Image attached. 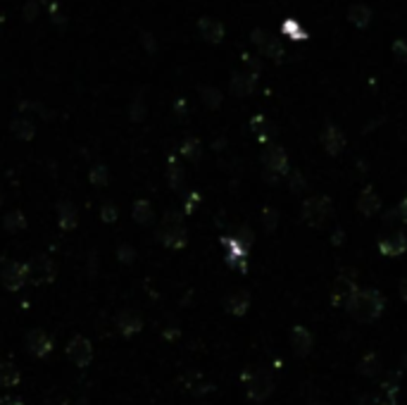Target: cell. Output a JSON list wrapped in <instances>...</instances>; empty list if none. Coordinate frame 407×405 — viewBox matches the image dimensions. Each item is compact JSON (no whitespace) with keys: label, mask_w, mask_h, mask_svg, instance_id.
Instances as JSON below:
<instances>
[{"label":"cell","mask_w":407,"mask_h":405,"mask_svg":"<svg viewBox=\"0 0 407 405\" xmlns=\"http://www.w3.org/2000/svg\"><path fill=\"white\" fill-rule=\"evenodd\" d=\"M384 308H386V301L377 289H358L353 294V298L346 303L348 315L362 324L379 320V317L384 315Z\"/></svg>","instance_id":"obj_1"},{"label":"cell","mask_w":407,"mask_h":405,"mask_svg":"<svg viewBox=\"0 0 407 405\" xmlns=\"http://www.w3.org/2000/svg\"><path fill=\"white\" fill-rule=\"evenodd\" d=\"M331 213H334V205H331L327 196H310L300 208V215H303L308 227H324L329 222Z\"/></svg>","instance_id":"obj_2"},{"label":"cell","mask_w":407,"mask_h":405,"mask_svg":"<svg viewBox=\"0 0 407 405\" xmlns=\"http://www.w3.org/2000/svg\"><path fill=\"white\" fill-rule=\"evenodd\" d=\"M158 239L165 243L167 248H184L186 246V227L177 215H167L165 222L158 229Z\"/></svg>","instance_id":"obj_3"},{"label":"cell","mask_w":407,"mask_h":405,"mask_svg":"<svg viewBox=\"0 0 407 405\" xmlns=\"http://www.w3.org/2000/svg\"><path fill=\"white\" fill-rule=\"evenodd\" d=\"M246 391H248V398L253 403H262L267 401L269 396H272L274 391V379L269 372L265 370H255L250 372V375L246 377Z\"/></svg>","instance_id":"obj_4"},{"label":"cell","mask_w":407,"mask_h":405,"mask_svg":"<svg viewBox=\"0 0 407 405\" xmlns=\"http://www.w3.org/2000/svg\"><path fill=\"white\" fill-rule=\"evenodd\" d=\"M262 160H265V174L269 182H279L284 174H288V155L284 148H269Z\"/></svg>","instance_id":"obj_5"},{"label":"cell","mask_w":407,"mask_h":405,"mask_svg":"<svg viewBox=\"0 0 407 405\" xmlns=\"http://www.w3.org/2000/svg\"><path fill=\"white\" fill-rule=\"evenodd\" d=\"M358 291V284H355V274L341 272L334 282V289H331V303L338 305V308H346V303L353 298V294Z\"/></svg>","instance_id":"obj_6"},{"label":"cell","mask_w":407,"mask_h":405,"mask_svg":"<svg viewBox=\"0 0 407 405\" xmlns=\"http://www.w3.org/2000/svg\"><path fill=\"white\" fill-rule=\"evenodd\" d=\"M29 279V267L24 263H8L0 272V282L8 291H20Z\"/></svg>","instance_id":"obj_7"},{"label":"cell","mask_w":407,"mask_h":405,"mask_svg":"<svg viewBox=\"0 0 407 405\" xmlns=\"http://www.w3.org/2000/svg\"><path fill=\"white\" fill-rule=\"evenodd\" d=\"M67 355H70V360L74 365L79 367H86L93 360V346L89 339H84V336H74L70 341V346H67Z\"/></svg>","instance_id":"obj_8"},{"label":"cell","mask_w":407,"mask_h":405,"mask_svg":"<svg viewBox=\"0 0 407 405\" xmlns=\"http://www.w3.org/2000/svg\"><path fill=\"white\" fill-rule=\"evenodd\" d=\"M405 251H407V232H400V229L379 241V253L386 255V258H398Z\"/></svg>","instance_id":"obj_9"},{"label":"cell","mask_w":407,"mask_h":405,"mask_svg":"<svg viewBox=\"0 0 407 405\" xmlns=\"http://www.w3.org/2000/svg\"><path fill=\"white\" fill-rule=\"evenodd\" d=\"M27 351L36 358H46V355L53 351V339L41 332V329H34V332L27 334Z\"/></svg>","instance_id":"obj_10"},{"label":"cell","mask_w":407,"mask_h":405,"mask_svg":"<svg viewBox=\"0 0 407 405\" xmlns=\"http://www.w3.org/2000/svg\"><path fill=\"white\" fill-rule=\"evenodd\" d=\"M291 346H293V353L300 355V358H305V355L312 353V346H315V339H312L310 329L305 327H293L291 332Z\"/></svg>","instance_id":"obj_11"},{"label":"cell","mask_w":407,"mask_h":405,"mask_svg":"<svg viewBox=\"0 0 407 405\" xmlns=\"http://www.w3.org/2000/svg\"><path fill=\"white\" fill-rule=\"evenodd\" d=\"M358 213H360L362 217H374V215L381 213V198H379V193L372 189V186H367V189L360 193V198H358Z\"/></svg>","instance_id":"obj_12"},{"label":"cell","mask_w":407,"mask_h":405,"mask_svg":"<svg viewBox=\"0 0 407 405\" xmlns=\"http://www.w3.org/2000/svg\"><path fill=\"white\" fill-rule=\"evenodd\" d=\"M322 146L329 155H338L343 148H346V136H343V132L338 127L329 124V127L322 132Z\"/></svg>","instance_id":"obj_13"},{"label":"cell","mask_w":407,"mask_h":405,"mask_svg":"<svg viewBox=\"0 0 407 405\" xmlns=\"http://www.w3.org/2000/svg\"><path fill=\"white\" fill-rule=\"evenodd\" d=\"M29 267V277H34V282H50L55 277V265L48 258H34Z\"/></svg>","instance_id":"obj_14"},{"label":"cell","mask_w":407,"mask_h":405,"mask_svg":"<svg viewBox=\"0 0 407 405\" xmlns=\"http://www.w3.org/2000/svg\"><path fill=\"white\" fill-rule=\"evenodd\" d=\"M224 308H227V313H231V315H246L250 308V296L246 291H234V294L227 296Z\"/></svg>","instance_id":"obj_15"},{"label":"cell","mask_w":407,"mask_h":405,"mask_svg":"<svg viewBox=\"0 0 407 405\" xmlns=\"http://www.w3.org/2000/svg\"><path fill=\"white\" fill-rule=\"evenodd\" d=\"M141 329V317L134 315L131 310H122L120 315H117V332L122 336H131L136 334Z\"/></svg>","instance_id":"obj_16"},{"label":"cell","mask_w":407,"mask_h":405,"mask_svg":"<svg viewBox=\"0 0 407 405\" xmlns=\"http://www.w3.org/2000/svg\"><path fill=\"white\" fill-rule=\"evenodd\" d=\"M198 29L208 41H222L224 39V27L217 20H212V17H200Z\"/></svg>","instance_id":"obj_17"},{"label":"cell","mask_w":407,"mask_h":405,"mask_svg":"<svg viewBox=\"0 0 407 405\" xmlns=\"http://www.w3.org/2000/svg\"><path fill=\"white\" fill-rule=\"evenodd\" d=\"M381 372V360L377 353H367L358 365V375L362 377H377Z\"/></svg>","instance_id":"obj_18"},{"label":"cell","mask_w":407,"mask_h":405,"mask_svg":"<svg viewBox=\"0 0 407 405\" xmlns=\"http://www.w3.org/2000/svg\"><path fill=\"white\" fill-rule=\"evenodd\" d=\"M12 134L22 141H29V139H34L36 127H34V122L27 120V117H17V120H12Z\"/></svg>","instance_id":"obj_19"},{"label":"cell","mask_w":407,"mask_h":405,"mask_svg":"<svg viewBox=\"0 0 407 405\" xmlns=\"http://www.w3.org/2000/svg\"><path fill=\"white\" fill-rule=\"evenodd\" d=\"M20 384V370L12 363H0V386L10 389V386Z\"/></svg>","instance_id":"obj_20"},{"label":"cell","mask_w":407,"mask_h":405,"mask_svg":"<svg viewBox=\"0 0 407 405\" xmlns=\"http://www.w3.org/2000/svg\"><path fill=\"white\" fill-rule=\"evenodd\" d=\"M58 220L62 229H72L77 224V210H74L72 203H60L58 208Z\"/></svg>","instance_id":"obj_21"},{"label":"cell","mask_w":407,"mask_h":405,"mask_svg":"<svg viewBox=\"0 0 407 405\" xmlns=\"http://www.w3.org/2000/svg\"><path fill=\"white\" fill-rule=\"evenodd\" d=\"M134 220L141 222V224H148L153 220V205L148 201H136L134 203Z\"/></svg>","instance_id":"obj_22"},{"label":"cell","mask_w":407,"mask_h":405,"mask_svg":"<svg viewBox=\"0 0 407 405\" xmlns=\"http://www.w3.org/2000/svg\"><path fill=\"white\" fill-rule=\"evenodd\" d=\"M253 84H255V79L253 77H248V74H236L234 81H231V89H234V93H250L253 91Z\"/></svg>","instance_id":"obj_23"},{"label":"cell","mask_w":407,"mask_h":405,"mask_svg":"<svg viewBox=\"0 0 407 405\" xmlns=\"http://www.w3.org/2000/svg\"><path fill=\"white\" fill-rule=\"evenodd\" d=\"M39 10H41L39 0H27V3L22 5V17L27 22H34L36 17H39Z\"/></svg>","instance_id":"obj_24"},{"label":"cell","mask_w":407,"mask_h":405,"mask_svg":"<svg viewBox=\"0 0 407 405\" xmlns=\"http://www.w3.org/2000/svg\"><path fill=\"white\" fill-rule=\"evenodd\" d=\"M279 224V213L274 208H265V213H262V227L267 229V232H272V229H277Z\"/></svg>","instance_id":"obj_25"},{"label":"cell","mask_w":407,"mask_h":405,"mask_svg":"<svg viewBox=\"0 0 407 405\" xmlns=\"http://www.w3.org/2000/svg\"><path fill=\"white\" fill-rule=\"evenodd\" d=\"M181 153H184L189 160H198L200 158V143L196 139H186L184 146H181Z\"/></svg>","instance_id":"obj_26"},{"label":"cell","mask_w":407,"mask_h":405,"mask_svg":"<svg viewBox=\"0 0 407 405\" xmlns=\"http://www.w3.org/2000/svg\"><path fill=\"white\" fill-rule=\"evenodd\" d=\"M203 101L210 105V108H217L219 103H222V93H219L217 89H212V86H203Z\"/></svg>","instance_id":"obj_27"},{"label":"cell","mask_w":407,"mask_h":405,"mask_svg":"<svg viewBox=\"0 0 407 405\" xmlns=\"http://www.w3.org/2000/svg\"><path fill=\"white\" fill-rule=\"evenodd\" d=\"M24 217L20 213H12L5 217V227H8V232H20V229H24Z\"/></svg>","instance_id":"obj_28"},{"label":"cell","mask_w":407,"mask_h":405,"mask_svg":"<svg viewBox=\"0 0 407 405\" xmlns=\"http://www.w3.org/2000/svg\"><path fill=\"white\" fill-rule=\"evenodd\" d=\"M288 186H291V191H296V193H300V191H305V179H303V174L300 172H291L288 174Z\"/></svg>","instance_id":"obj_29"},{"label":"cell","mask_w":407,"mask_h":405,"mask_svg":"<svg viewBox=\"0 0 407 405\" xmlns=\"http://www.w3.org/2000/svg\"><path fill=\"white\" fill-rule=\"evenodd\" d=\"M139 39L143 41V46H146V51H155V46H158V39L153 36V31H146L143 29L139 34Z\"/></svg>","instance_id":"obj_30"},{"label":"cell","mask_w":407,"mask_h":405,"mask_svg":"<svg viewBox=\"0 0 407 405\" xmlns=\"http://www.w3.org/2000/svg\"><path fill=\"white\" fill-rule=\"evenodd\" d=\"M181 182H184V172H181L177 165H172L169 167V184H172L174 189H179Z\"/></svg>","instance_id":"obj_31"},{"label":"cell","mask_w":407,"mask_h":405,"mask_svg":"<svg viewBox=\"0 0 407 405\" xmlns=\"http://www.w3.org/2000/svg\"><path fill=\"white\" fill-rule=\"evenodd\" d=\"M91 182L93 184H108V170H105V167H93Z\"/></svg>","instance_id":"obj_32"},{"label":"cell","mask_w":407,"mask_h":405,"mask_svg":"<svg viewBox=\"0 0 407 405\" xmlns=\"http://www.w3.org/2000/svg\"><path fill=\"white\" fill-rule=\"evenodd\" d=\"M103 220L105 222L117 220V208H112V205H105V208H103Z\"/></svg>","instance_id":"obj_33"},{"label":"cell","mask_w":407,"mask_h":405,"mask_svg":"<svg viewBox=\"0 0 407 405\" xmlns=\"http://www.w3.org/2000/svg\"><path fill=\"white\" fill-rule=\"evenodd\" d=\"M396 213H398V217H400V222H407V196L400 201V205L396 208Z\"/></svg>","instance_id":"obj_34"},{"label":"cell","mask_w":407,"mask_h":405,"mask_svg":"<svg viewBox=\"0 0 407 405\" xmlns=\"http://www.w3.org/2000/svg\"><path fill=\"white\" fill-rule=\"evenodd\" d=\"M0 405H24V403H22V398L5 396V398H0Z\"/></svg>","instance_id":"obj_35"},{"label":"cell","mask_w":407,"mask_h":405,"mask_svg":"<svg viewBox=\"0 0 407 405\" xmlns=\"http://www.w3.org/2000/svg\"><path fill=\"white\" fill-rule=\"evenodd\" d=\"M400 298H403V301L407 303V279H403V282H400Z\"/></svg>","instance_id":"obj_36"},{"label":"cell","mask_w":407,"mask_h":405,"mask_svg":"<svg viewBox=\"0 0 407 405\" xmlns=\"http://www.w3.org/2000/svg\"><path fill=\"white\" fill-rule=\"evenodd\" d=\"M0 201H3V198H0Z\"/></svg>","instance_id":"obj_37"}]
</instances>
